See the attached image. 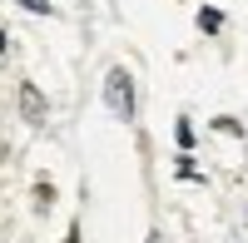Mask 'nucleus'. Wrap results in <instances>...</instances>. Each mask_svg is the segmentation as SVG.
<instances>
[{
  "label": "nucleus",
  "instance_id": "nucleus-7",
  "mask_svg": "<svg viewBox=\"0 0 248 243\" xmlns=\"http://www.w3.org/2000/svg\"><path fill=\"white\" fill-rule=\"evenodd\" d=\"M65 243H79V224H70V233H65Z\"/></svg>",
  "mask_w": 248,
  "mask_h": 243
},
{
  "label": "nucleus",
  "instance_id": "nucleus-2",
  "mask_svg": "<svg viewBox=\"0 0 248 243\" xmlns=\"http://www.w3.org/2000/svg\"><path fill=\"white\" fill-rule=\"evenodd\" d=\"M45 114H50L45 94H40L30 79H25V85H20V119H25V124H45Z\"/></svg>",
  "mask_w": 248,
  "mask_h": 243
},
{
  "label": "nucleus",
  "instance_id": "nucleus-3",
  "mask_svg": "<svg viewBox=\"0 0 248 243\" xmlns=\"http://www.w3.org/2000/svg\"><path fill=\"white\" fill-rule=\"evenodd\" d=\"M199 30L218 35V30H223V15H218V10H199Z\"/></svg>",
  "mask_w": 248,
  "mask_h": 243
},
{
  "label": "nucleus",
  "instance_id": "nucleus-5",
  "mask_svg": "<svg viewBox=\"0 0 248 243\" xmlns=\"http://www.w3.org/2000/svg\"><path fill=\"white\" fill-rule=\"evenodd\" d=\"M15 5H25V10H35V15H50V10H55L50 0H15Z\"/></svg>",
  "mask_w": 248,
  "mask_h": 243
},
{
  "label": "nucleus",
  "instance_id": "nucleus-1",
  "mask_svg": "<svg viewBox=\"0 0 248 243\" xmlns=\"http://www.w3.org/2000/svg\"><path fill=\"white\" fill-rule=\"evenodd\" d=\"M105 105H109L114 119H134V75L124 65H114L105 75Z\"/></svg>",
  "mask_w": 248,
  "mask_h": 243
},
{
  "label": "nucleus",
  "instance_id": "nucleus-8",
  "mask_svg": "<svg viewBox=\"0 0 248 243\" xmlns=\"http://www.w3.org/2000/svg\"><path fill=\"white\" fill-rule=\"evenodd\" d=\"M0 55H5V30H0Z\"/></svg>",
  "mask_w": 248,
  "mask_h": 243
},
{
  "label": "nucleus",
  "instance_id": "nucleus-6",
  "mask_svg": "<svg viewBox=\"0 0 248 243\" xmlns=\"http://www.w3.org/2000/svg\"><path fill=\"white\" fill-rule=\"evenodd\" d=\"M179 144H184V149L194 144V124H189V119H179Z\"/></svg>",
  "mask_w": 248,
  "mask_h": 243
},
{
  "label": "nucleus",
  "instance_id": "nucleus-4",
  "mask_svg": "<svg viewBox=\"0 0 248 243\" xmlns=\"http://www.w3.org/2000/svg\"><path fill=\"white\" fill-rule=\"evenodd\" d=\"M35 204H40V209L55 204V184H50V179H40V184H35Z\"/></svg>",
  "mask_w": 248,
  "mask_h": 243
}]
</instances>
